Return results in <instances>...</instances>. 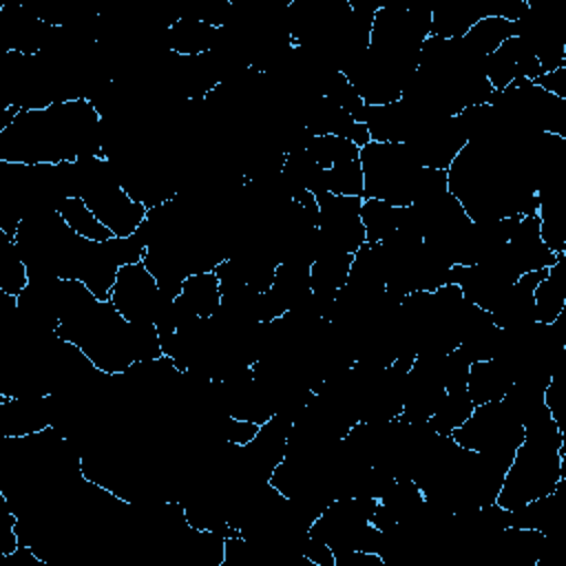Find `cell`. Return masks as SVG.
<instances>
[{
	"label": "cell",
	"instance_id": "cell-12",
	"mask_svg": "<svg viewBox=\"0 0 566 566\" xmlns=\"http://www.w3.org/2000/svg\"><path fill=\"white\" fill-rule=\"evenodd\" d=\"M57 212L64 219V223L82 239H88V241L113 239V232L91 212V208L84 203L82 197H66L57 206Z\"/></svg>",
	"mask_w": 566,
	"mask_h": 566
},
{
	"label": "cell",
	"instance_id": "cell-1",
	"mask_svg": "<svg viewBox=\"0 0 566 566\" xmlns=\"http://www.w3.org/2000/svg\"><path fill=\"white\" fill-rule=\"evenodd\" d=\"M91 155L102 157V117L88 99L18 111L0 133V161L9 164H66Z\"/></svg>",
	"mask_w": 566,
	"mask_h": 566
},
{
	"label": "cell",
	"instance_id": "cell-7",
	"mask_svg": "<svg viewBox=\"0 0 566 566\" xmlns=\"http://www.w3.org/2000/svg\"><path fill=\"white\" fill-rule=\"evenodd\" d=\"M504 250H506L509 261L513 263V268L520 274L535 272V270H546L557 261V256H562V254L551 252L546 248V243L542 241L537 212L526 214L517 221V226H515L511 239L506 241Z\"/></svg>",
	"mask_w": 566,
	"mask_h": 566
},
{
	"label": "cell",
	"instance_id": "cell-3",
	"mask_svg": "<svg viewBox=\"0 0 566 566\" xmlns=\"http://www.w3.org/2000/svg\"><path fill=\"white\" fill-rule=\"evenodd\" d=\"M451 438L455 444L509 467L524 440V424L504 400H493L475 405L473 413L451 433Z\"/></svg>",
	"mask_w": 566,
	"mask_h": 566
},
{
	"label": "cell",
	"instance_id": "cell-13",
	"mask_svg": "<svg viewBox=\"0 0 566 566\" xmlns=\"http://www.w3.org/2000/svg\"><path fill=\"white\" fill-rule=\"evenodd\" d=\"M402 208L391 206L380 199H363L360 203V221L365 228V237L369 243H378L387 239L394 230L400 228Z\"/></svg>",
	"mask_w": 566,
	"mask_h": 566
},
{
	"label": "cell",
	"instance_id": "cell-4",
	"mask_svg": "<svg viewBox=\"0 0 566 566\" xmlns=\"http://www.w3.org/2000/svg\"><path fill=\"white\" fill-rule=\"evenodd\" d=\"M108 301L128 323L155 325L172 310V298L161 292L144 261L119 268Z\"/></svg>",
	"mask_w": 566,
	"mask_h": 566
},
{
	"label": "cell",
	"instance_id": "cell-2",
	"mask_svg": "<svg viewBox=\"0 0 566 566\" xmlns=\"http://www.w3.org/2000/svg\"><path fill=\"white\" fill-rule=\"evenodd\" d=\"M363 199H380L405 208L424 195L427 170L405 144L369 142L360 148Z\"/></svg>",
	"mask_w": 566,
	"mask_h": 566
},
{
	"label": "cell",
	"instance_id": "cell-5",
	"mask_svg": "<svg viewBox=\"0 0 566 566\" xmlns=\"http://www.w3.org/2000/svg\"><path fill=\"white\" fill-rule=\"evenodd\" d=\"M316 203H318L316 254L323 250L354 254L363 243H367L365 228L360 221L363 197H343V195L323 192L316 197Z\"/></svg>",
	"mask_w": 566,
	"mask_h": 566
},
{
	"label": "cell",
	"instance_id": "cell-11",
	"mask_svg": "<svg viewBox=\"0 0 566 566\" xmlns=\"http://www.w3.org/2000/svg\"><path fill=\"white\" fill-rule=\"evenodd\" d=\"M175 298H179L195 316H212L221 305V283L214 270L188 276L181 285V292Z\"/></svg>",
	"mask_w": 566,
	"mask_h": 566
},
{
	"label": "cell",
	"instance_id": "cell-8",
	"mask_svg": "<svg viewBox=\"0 0 566 566\" xmlns=\"http://www.w3.org/2000/svg\"><path fill=\"white\" fill-rule=\"evenodd\" d=\"M515 369L504 358L471 363L467 378V394L473 405L502 400L515 382Z\"/></svg>",
	"mask_w": 566,
	"mask_h": 566
},
{
	"label": "cell",
	"instance_id": "cell-6",
	"mask_svg": "<svg viewBox=\"0 0 566 566\" xmlns=\"http://www.w3.org/2000/svg\"><path fill=\"white\" fill-rule=\"evenodd\" d=\"M484 75L493 91H502L517 80L539 77L542 66L526 42L520 35H511L484 57Z\"/></svg>",
	"mask_w": 566,
	"mask_h": 566
},
{
	"label": "cell",
	"instance_id": "cell-14",
	"mask_svg": "<svg viewBox=\"0 0 566 566\" xmlns=\"http://www.w3.org/2000/svg\"><path fill=\"white\" fill-rule=\"evenodd\" d=\"M473 409H475V405L469 398L467 389H462V391H447L444 400L440 402L436 413L427 420V424L436 433L451 436L473 413Z\"/></svg>",
	"mask_w": 566,
	"mask_h": 566
},
{
	"label": "cell",
	"instance_id": "cell-10",
	"mask_svg": "<svg viewBox=\"0 0 566 566\" xmlns=\"http://www.w3.org/2000/svg\"><path fill=\"white\" fill-rule=\"evenodd\" d=\"M217 29L192 18H175L166 29V42L168 49L177 55H201L208 53L214 44Z\"/></svg>",
	"mask_w": 566,
	"mask_h": 566
},
{
	"label": "cell",
	"instance_id": "cell-9",
	"mask_svg": "<svg viewBox=\"0 0 566 566\" xmlns=\"http://www.w3.org/2000/svg\"><path fill=\"white\" fill-rule=\"evenodd\" d=\"M535 301V321L551 325L566 310V254L557 256V261L548 268L544 279L537 283L533 292Z\"/></svg>",
	"mask_w": 566,
	"mask_h": 566
},
{
	"label": "cell",
	"instance_id": "cell-15",
	"mask_svg": "<svg viewBox=\"0 0 566 566\" xmlns=\"http://www.w3.org/2000/svg\"><path fill=\"white\" fill-rule=\"evenodd\" d=\"M539 88H544L546 93L559 97V99H566V66L562 69H555V71H548V73H542L539 77L533 80Z\"/></svg>",
	"mask_w": 566,
	"mask_h": 566
}]
</instances>
